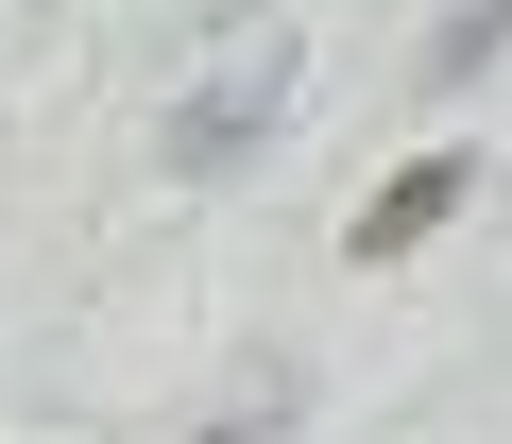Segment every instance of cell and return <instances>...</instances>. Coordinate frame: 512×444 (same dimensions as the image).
<instances>
[{
  "label": "cell",
  "instance_id": "277c9868",
  "mask_svg": "<svg viewBox=\"0 0 512 444\" xmlns=\"http://www.w3.org/2000/svg\"><path fill=\"white\" fill-rule=\"evenodd\" d=\"M291 427H308V410H291V393H256V410H222V427H205V444H291Z\"/></svg>",
  "mask_w": 512,
  "mask_h": 444
},
{
  "label": "cell",
  "instance_id": "7a4b0ae2",
  "mask_svg": "<svg viewBox=\"0 0 512 444\" xmlns=\"http://www.w3.org/2000/svg\"><path fill=\"white\" fill-rule=\"evenodd\" d=\"M461 188H478V154H410L393 188H359V222H342V257L376 274V257H410L427 222H461Z\"/></svg>",
  "mask_w": 512,
  "mask_h": 444
},
{
  "label": "cell",
  "instance_id": "6da1fadb",
  "mask_svg": "<svg viewBox=\"0 0 512 444\" xmlns=\"http://www.w3.org/2000/svg\"><path fill=\"white\" fill-rule=\"evenodd\" d=\"M291 86H308V35H291V18H222V35H205V69H188V86H171V120H154V171H171V188H222L256 137L291 120Z\"/></svg>",
  "mask_w": 512,
  "mask_h": 444
},
{
  "label": "cell",
  "instance_id": "3957f363",
  "mask_svg": "<svg viewBox=\"0 0 512 444\" xmlns=\"http://www.w3.org/2000/svg\"><path fill=\"white\" fill-rule=\"evenodd\" d=\"M495 52H512V0H461V18H444V35H427V86H478V69H495Z\"/></svg>",
  "mask_w": 512,
  "mask_h": 444
}]
</instances>
